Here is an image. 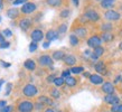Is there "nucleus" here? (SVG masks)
Here are the masks:
<instances>
[{
    "label": "nucleus",
    "instance_id": "nucleus-15",
    "mask_svg": "<svg viewBox=\"0 0 122 112\" xmlns=\"http://www.w3.org/2000/svg\"><path fill=\"white\" fill-rule=\"evenodd\" d=\"M19 26H20V28H21L22 30H27L31 26V20L28 18L22 19V20H20V22H19Z\"/></svg>",
    "mask_w": 122,
    "mask_h": 112
},
{
    "label": "nucleus",
    "instance_id": "nucleus-5",
    "mask_svg": "<svg viewBox=\"0 0 122 112\" xmlns=\"http://www.w3.org/2000/svg\"><path fill=\"white\" fill-rule=\"evenodd\" d=\"M30 37H31V39H33V41H35V43H38V41H41L43 38H44V34H43V31H41V29H35L31 31V34H30Z\"/></svg>",
    "mask_w": 122,
    "mask_h": 112
},
{
    "label": "nucleus",
    "instance_id": "nucleus-4",
    "mask_svg": "<svg viewBox=\"0 0 122 112\" xmlns=\"http://www.w3.org/2000/svg\"><path fill=\"white\" fill-rule=\"evenodd\" d=\"M104 17L107 19V20H111V21H115V20H119L120 19V14L118 11L114 10H107L105 14H104Z\"/></svg>",
    "mask_w": 122,
    "mask_h": 112
},
{
    "label": "nucleus",
    "instance_id": "nucleus-36",
    "mask_svg": "<svg viewBox=\"0 0 122 112\" xmlns=\"http://www.w3.org/2000/svg\"><path fill=\"white\" fill-rule=\"evenodd\" d=\"M2 35H5L6 37H11V36H12V33H11L10 29H5L4 31H2Z\"/></svg>",
    "mask_w": 122,
    "mask_h": 112
},
{
    "label": "nucleus",
    "instance_id": "nucleus-17",
    "mask_svg": "<svg viewBox=\"0 0 122 112\" xmlns=\"http://www.w3.org/2000/svg\"><path fill=\"white\" fill-rule=\"evenodd\" d=\"M38 102H39V103H41V104H44V105H53L52 99H49V97H44V95L39 97Z\"/></svg>",
    "mask_w": 122,
    "mask_h": 112
},
{
    "label": "nucleus",
    "instance_id": "nucleus-7",
    "mask_svg": "<svg viewBox=\"0 0 122 112\" xmlns=\"http://www.w3.org/2000/svg\"><path fill=\"white\" fill-rule=\"evenodd\" d=\"M35 10H36V5L33 2H26V4L22 5L21 12H24V14H31Z\"/></svg>",
    "mask_w": 122,
    "mask_h": 112
},
{
    "label": "nucleus",
    "instance_id": "nucleus-6",
    "mask_svg": "<svg viewBox=\"0 0 122 112\" xmlns=\"http://www.w3.org/2000/svg\"><path fill=\"white\" fill-rule=\"evenodd\" d=\"M38 62L41 66H51L53 64V58L49 55H41L38 58Z\"/></svg>",
    "mask_w": 122,
    "mask_h": 112
},
{
    "label": "nucleus",
    "instance_id": "nucleus-12",
    "mask_svg": "<svg viewBox=\"0 0 122 112\" xmlns=\"http://www.w3.org/2000/svg\"><path fill=\"white\" fill-rule=\"evenodd\" d=\"M63 61L66 65L73 66V65H75V63H76V57L73 56V55H65V57L63 58Z\"/></svg>",
    "mask_w": 122,
    "mask_h": 112
},
{
    "label": "nucleus",
    "instance_id": "nucleus-29",
    "mask_svg": "<svg viewBox=\"0 0 122 112\" xmlns=\"http://www.w3.org/2000/svg\"><path fill=\"white\" fill-rule=\"evenodd\" d=\"M54 84H55L56 86H62L64 84V78L61 76V77H56L55 80H54Z\"/></svg>",
    "mask_w": 122,
    "mask_h": 112
},
{
    "label": "nucleus",
    "instance_id": "nucleus-51",
    "mask_svg": "<svg viewBox=\"0 0 122 112\" xmlns=\"http://www.w3.org/2000/svg\"><path fill=\"white\" fill-rule=\"evenodd\" d=\"M4 83H5V80H0V89H1V86H2Z\"/></svg>",
    "mask_w": 122,
    "mask_h": 112
},
{
    "label": "nucleus",
    "instance_id": "nucleus-54",
    "mask_svg": "<svg viewBox=\"0 0 122 112\" xmlns=\"http://www.w3.org/2000/svg\"><path fill=\"white\" fill-rule=\"evenodd\" d=\"M119 47H120V49H121V51H122V41H121V43H120V45H119Z\"/></svg>",
    "mask_w": 122,
    "mask_h": 112
},
{
    "label": "nucleus",
    "instance_id": "nucleus-10",
    "mask_svg": "<svg viewBox=\"0 0 122 112\" xmlns=\"http://www.w3.org/2000/svg\"><path fill=\"white\" fill-rule=\"evenodd\" d=\"M102 91L105 94H113L114 93V86L111 82H105L102 85Z\"/></svg>",
    "mask_w": 122,
    "mask_h": 112
},
{
    "label": "nucleus",
    "instance_id": "nucleus-38",
    "mask_svg": "<svg viewBox=\"0 0 122 112\" xmlns=\"http://www.w3.org/2000/svg\"><path fill=\"white\" fill-rule=\"evenodd\" d=\"M10 46V43H8V41H2L1 44H0V48H8Z\"/></svg>",
    "mask_w": 122,
    "mask_h": 112
},
{
    "label": "nucleus",
    "instance_id": "nucleus-50",
    "mask_svg": "<svg viewBox=\"0 0 122 112\" xmlns=\"http://www.w3.org/2000/svg\"><path fill=\"white\" fill-rule=\"evenodd\" d=\"M2 7H4V1L0 0V9H2Z\"/></svg>",
    "mask_w": 122,
    "mask_h": 112
},
{
    "label": "nucleus",
    "instance_id": "nucleus-37",
    "mask_svg": "<svg viewBox=\"0 0 122 112\" xmlns=\"http://www.w3.org/2000/svg\"><path fill=\"white\" fill-rule=\"evenodd\" d=\"M68 76H71V71L70 70H65V71L62 73V77L66 78V77H68Z\"/></svg>",
    "mask_w": 122,
    "mask_h": 112
},
{
    "label": "nucleus",
    "instance_id": "nucleus-16",
    "mask_svg": "<svg viewBox=\"0 0 122 112\" xmlns=\"http://www.w3.org/2000/svg\"><path fill=\"white\" fill-rule=\"evenodd\" d=\"M19 15V10L17 8H10L9 10L7 11V16L10 19H16Z\"/></svg>",
    "mask_w": 122,
    "mask_h": 112
},
{
    "label": "nucleus",
    "instance_id": "nucleus-42",
    "mask_svg": "<svg viewBox=\"0 0 122 112\" xmlns=\"http://www.w3.org/2000/svg\"><path fill=\"white\" fill-rule=\"evenodd\" d=\"M11 87H12V84H11V83H8L7 84V91H6V95H8V94L10 93Z\"/></svg>",
    "mask_w": 122,
    "mask_h": 112
},
{
    "label": "nucleus",
    "instance_id": "nucleus-39",
    "mask_svg": "<svg viewBox=\"0 0 122 112\" xmlns=\"http://www.w3.org/2000/svg\"><path fill=\"white\" fill-rule=\"evenodd\" d=\"M28 0H15L14 1V5L15 6H18V5H22V4H26Z\"/></svg>",
    "mask_w": 122,
    "mask_h": 112
},
{
    "label": "nucleus",
    "instance_id": "nucleus-46",
    "mask_svg": "<svg viewBox=\"0 0 122 112\" xmlns=\"http://www.w3.org/2000/svg\"><path fill=\"white\" fill-rule=\"evenodd\" d=\"M45 112H56V110H54V109H52V108H48L45 110Z\"/></svg>",
    "mask_w": 122,
    "mask_h": 112
},
{
    "label": "nucleus",
    "instance_id": "nucleus-22",
    "mask_svg": "<svg viewBox=\"0 0 122 112\" xmlns=\"http://www.w3.org/2000/svg\"><path fill=\"white\" fill-rule=\"evenodd\" d=\"M64 57H65V54L62 51H56V52L53 53V58L55 61H61V60H63Z\"/></svg>",
    "mask_w": 122,
    "mask_h": 112
},
{
    "label": "nucleus",
    "instance_id": "nucleus-25",
    "mask_svg": "<svg viewBox=\"0 0 122 112\" xmlns=\"http://www.w3.org/2000/svg\"><path fill=\"white\" fill-rule=\"evenodd\" d=\"M70 43L72 46H76V45H78V38L75 36L74 34H72L70 36Z\"/></svg>",
    "mask_w": 122,
    "mask_h": 112
},
{
    "label": "nucleus",
    "instance_id": "nucleus-28",
    "mask_svg": "<svg viewBox=\"0 0 122 112\" xmlns=\"http://www.w3.org/2000/svg\"><path fill=\"white\" fill-rule=\"evenodd\" d=\"M47 4L52 7H57L62 4V0H47Z\"/></svg>",
    "mask_w": 122,
    "mask_h": 112
},
{
    "label": "nucleus",
    "instance_id": "nucleus-30",
    "mask_svg": "<svg viewBox=\"0 0 122 112\" xmlns=\"http://www.w3.org/2000/svg\"><path fill=\"white\" fill-rule=\"evenodd\" d=\"M111 112H122V104H115V105H112Z\"/></svg>",
    "mask_w": 122,
    "mask_h": 112
},
{
    "label": "nucleus",
    "instance_id": "nucleus-31",
    "mask_svg": "<svg viewBox=\"0 0 122 112\" xmlns=\"http://www.w3.org/2000/svg\"><path fill=\"white\" fill-rule=\"evenodd\" d=\"M101 29L103 31H110V30H112V25L111 24H103L101 26Z\"/></svg>",
    "mask_w": 122,
    "mask_h": 112
},
{
    "label": "nucleus",
    "instance_id": "nucleus-20",
    "mask_svg": "<svg viewBox=\"0 0 122 112\" xmlns=\"http://www.w3.org/2000/svg\"><path fill=\"white\" fill-rule=\"evenodd\" d=\"M94 67H95V71L99 72V73H105V65H104L103 62H97V63L94 65Z\"/></svg>",
    "mask_w": 122,
    "mask_h": 112
},
{
    "label": "nucleus",
    "instance_id": "nucleus-23",
    "mask_svg": "<svg viewBox=\"0 0 122 112\" xmlns=\"http://www.w3.org/2000/svg\"><path fill=\"white\" fill-rule=\"evenodd\" d=\"M92 54H93L94 56H96L97 58H99L101 55H103V54H104V48L102 47V46H99V47L94 48V52H93Z\"/></svg>",
    "mask_w": 122,
    "mask_h": 112
},
{
    "label": "nucleus",
    "instance_id": "nucleus-48",
    "mask_svg": "<svg viewBox=\"0 0 122 112\" xmlns=\"http://www.w3.org/2000/svg\"><path fill=\"white\" fill-rule=\"evenodd\" d=\"M2 41H5V37H4V35H2V34H0V44H1Z\"/></svg>",
    "mask_w": 122,
    "mask_h": 112
},
{
    "label": "nucleus",
    "instance_id": "nucleus-35",
    "mask_svg": "<svg viewBox=\"0 0 122 112\" xmlns=\"http://www.w3.org/2000/svg\"><path fill=\"white\" fill-rule=\"evenodd\" d=\"M68 16H70V10H67V9H65V10H63L61 12V17L62 18H67Z\"/></svg>",
    "mask_w": 122,
    "mask_h": 112
},
{
    "label": "nucleus",
    "instance_id": "nucleus-41",
    "mask_svg": "<svg viewBox=\"0 0 122 112\" xmlns=\"http://www.w3.org/2000/svg\"><path fill=\"white\" fill-rule=\"evenodd\" d=\"M55 78H56L55 75H49V76H47V82L48 83L54 82V80H55Z\"/></svg>",
    "mask_w": 122,
    "mask_h": 112
},
{
    "label": "nucleus",
    "instance_id": "nucleus-47",
    "mask_svg": "<svg viewBox=\"0 0 122 112\" xmlns=\"http://www.w3.org/2000/svg\"><path fill=\"white\" fill-rule=\"evenodd\" d=\"M84 56H86V57H87V56H91V52H90V51H85Z\"/></svg>",
    "mask_w": 122,
    "mask_h": 112
},
{
    "label": "nucleus",
    "instance_id": "nucleus-19",
    "mask_svg": "<svg viewBox=\"0 0 122 112\" xmlns=\"http://www.w3.org/2000/svg\"><path fill=\"white\" fill-rule=\"evenodd\" d=\"M115 4V0H102L101 1V6L102 8H105V9H109V8H112V6Z\"/></svg>",
    "mask_w": 122,
    "mask_h": 112
},
{
    "label": "nucleus",
    "instance_id": "nucleus-57",
    "mask_svg": "<svg viewBox=\"0 0 122 112\" xmlns=\"http://www.w3.org/2000/svg\"><path fill=\"white\" fill-rule=\"evenodd\" d=\"M105 112H107V111H105Z\"/></svg>",
    "mask_w": 122,
    "mask_h": 112
},
{
    "label": "nucleus",
    "instance_id": "nucleus-34",
    "mask_svg": "<svg viewBox=\"0 0 122 112\" xmlns=\"http://www.w3.org/2000/svg\"><path fill=\"white\" fill-rule=\"evenodd\" d=\"M12 110V107L11 105H5L4 108H1L0 112H10Z\"/></svg>",
    "mask_w": 122,
    "mask_h": 112
},
{
    "label": "nucleus",
    "instance_id": "nucleus-14",
    "mask_svg": "<svg viewBox=\"0 0 122 112\" xmlns=\"http://www.w3.org/2000/svg\"><path fill=\"white\" fill-rule=\"evenodd\" d=\"M46 38H47L48 41H55V39H57L58 38V33L57 31H55V30H48L47 33H46Z\"/></svg>",
    "mask_w": 122,
    "mask_h": 112
},
{
    "label": "nucleus",
    "instance_id": "nucleus-2",
    "mask_svg": "<svg viewBox=\"0 0 122 112\" xmlns=\"http://www.w3.org/2000/svg\"><path fill=\"white\" fill-rule=\"evenodd\" d=\"M34 109V103L30 101H21L18 104L19 112H31Z\"/></svg>",
    "mask_w": 122,
    "mask_h": 112
},
{
    "label": "nucleus",
    "instance_id": "nucleus-33",
    "mask_svg": "<svg viewBox=\"0 0 122 112\" xmlns=\"http://www.w3.org/2000/svg\"><path fill=\"white\" fill-rule=\"evenodd\" d=\"M67 30V25H65V24H62L61 26H59V28H58V31L57 33L58 34H64L65 31Z\"/></svg>",
    "mask_w": 122,
    "mask_h": 112
},
{
    "label": "nucleus",
    "instance_id": "nucleus-55",
    "mask_svg": "<svg viewBox=\"0 0 122 112\" xmlns=\"http://www.w3.org/2000/svg\"><path fill=\"white\" fill-rule=\"evenodd\" d=\"M0 22H1V16H0Z\"/></svg>",
    "mask_w": 122,
    "mask_h": 112
},
{
    "label": "nucleus",
    "instance_id": "nucleus-53",
    "mask_svg": "<svg viewBox=\"0 0 122 112\" xmlns=\"http://www.w3.org/2000/svg\"><path fill=\"white\" fill-rule=\"evenodd\" d=\"M84 76H87V77H90V74H89V73H84Z\"/></svg>",
    "mask_w": 122,
    "mask_h": 112
},
{
    "label": "nucleus",
    "instance_id": "nucleus-52",
    "mask_svg": "<svg viewBox=\"0 0 122 112\" xmlns=\"http://www.w3.org/2000/svg\"><path fill=\"white\" fill-rule=\"evenodd\" d=\"M120 78H121V76H117V78H115V81H114V82H115V83L119 82V81H120Z\"/></svg>",
    "mask_w": 122,
    "mask_h": 112
},
{
    "label": "nucleus",
    "instance_id": "nucleus-27",
    "mask_svg": "<svg viewBox=\"0 0 122 112\" xmlns=\"http://www.w3.org/2000/svg\"><path fill=\"white\" fill-rule=\"evenodd\" d=\"M70 71H71V73H73V74H80V73H82V72L84 71V68L82 66H77V67H72Z\"/></svg>",
    "mask_w": 122,
    "mask_h": 112
},
{
    "label": "nucleus",
    "instance_id": "nucleus-21",
    "mask_svg": "<svg viewBox=\"0 0 122 112\" xmlns=\"http://www.w3.org/2000/svg\"><path fill=\"white\" fill-rule=\"evenodd\" d=\"M64 83L66 84L67 86H75L76 85V78H74V77H72V76H68V77H66V78H64Z\"/></svg>",
    "mask_w": 122,
    "mask_h": 112
},
{
    "label": "nucleus",
    "instance_id": "nucleus-1",
    "mask_svg": "<svg viewBox=\"0 0 122 112\" xmlns=\"http://www.w3.org/2000/svg\"><path fill=\"white\" fill-rule=\"evenodd\" d=\"M22 93L27 97H33L38 93V89L34 85V84H27V85H25V87L22 89Z\"/></svg>",
    "mask_w": 122,
    "mask_h": 112
},
{
    "label": "nucleus",
    "instance_id": "nucleus-45",
    "mask_svg": "<svg viewBox=\"0 0 122 112\" xmlns=\"http://www.w3.org/2000/svg\"><path fill=\"white\" fill-rule=\"evenodd\" d=\"M1 65H2L4 67H9V66H10V64H9V63H5L4 61H1Z\"/></svg>",
    "mask_w": 122,
    "mask_h": 112
},
{
    "label": "nucleus",
    "instance_id": "nucleus-26",
    "mask_svg": "<svg viewBox=\"0 0 122 112\" xmlns=\"http://www.w3.org/2000/svg\"><path fill=\"white\" fill-rule=\"evenodd\" d=\"M51 95L53 99H59L61 97V92L58 91V89H53L51 91Z\"/></svg>",
    "mask_w": 122,
    "mask_h": 112
},
{
    "label": "nucleus",
    "instance_id": "nucleus-32",
    "mask_svg": "<svg viewBox=\"0 0 122 112\" xmlns=\"http://www.w3.org/2000/svg\"><path fill=\"white\" fill-rule=\"evenodd\" d=\"M38 48V45H37V43H35V41H33V43H30V45H29V52H35L36 49Z\"/></svg>",
    "mask_w": 122,
    "mask_h": 112
},
{
    "label": "nucleus",
    "instance_id": "nucleus-3",
    "mask_svg": "<svg viewBox=\"0 0 122 112\" xmlns=\"http://www.w3.org/2000/svg\"><path fill=\"white\" fill-rule=\"evenodd\" d=\"M101 44H102V41H101V38L99 36H92L87 41V45H89L90 47H92V48L99 47V46H101Z\"/></svg>",
    "mask_w": 122,
    "mask_h": 112
},
{
    "label": "nucleus",
    "instance_id": "nucleus-24",
    "mask_svg": "<svg viewBox=\"0 0 122 112\" xmlns=\"http://www.w3.org/2000/svg\"><path fill=\"white\" fill-rule=\"evenodd\" d=\"M112 39H113V35L110 33H103L102 38H101V41H111Z\"/></svg>",
    "mask_w": 122,
    "mask_h": 112
},
{
    "label": "nucleus",
    "instance_id": "nucleus-9",
    "mask_svg": "<svg viewBox=\"0 0 122 112\" xmlns=\"http://www.w3.org/2000/svg\"><path fill=\"white\" fill-rule=\"evenodd\" d=\"M85 17L87 20H91V21H97L100 19V15L94 10H87L85 12Z\"/></svg>",
    "mask_w": 122,
    "mask_h": 112
},
{
    "label": "nucleus",
    "instance_id": "nucleus-44",
    "mask_svg": "<svg viewBox=\"0 0 122 112\" xmlns=\"http://www.w3.org/2000/svg\"><path fill=\"white\" fill-rule=\"evenodd\" d=\"M6 104H7V103H6V101H4V100L0 101V110H1V108H4Z\"/></svg>",
    "mask_w": 122,
    "mask_h": 112
},
{
    "label": "nucleus",
    "instance_id": "nucleus-18",
    "mask_svg": "<svg viewBox=\"0 0 122 112\" xmlns=\"http://www.w3.org/2000/svg\"><path fill=\"white\" fill-rule=\"evenodd\" d=\"M24 66L26 67L28 71H34L36 68V63L34 62L33 60H27L25 63H24Z\"/></svg>",
    "mask_w": 122,
    "mask_h": 112
},
{
    "label": "nucleus",
    "instance_id": "nucleus-8",
    "mask_svg": "<svg viewBox=\"0 0 122 112\" xmlns=\"http://www.w3.org/2000/svg\"><path fill=\"white\" fill-rule=\"evenodd\" d=\"M104 101L111 105L120 104V99L114 94H107V97H104Z\"/></svg>",
    "mask_w": 122,
    "mask_h": 112
},
{
    "label": "nucleus",
    "instance_id": "nucleus-56",
    "mask_svg": "<svg viewBox=\"0 0 122 112\" xmlns=\"http://www.w3.org/2000/svg\"><path fill=\"white\" fill-rule=\"evenodd\" d=\"M99 1H102V0H99Z\"/></svg>",
    "mask_w": 122,
    "mask_h": 112
},
{
    "label": "nucleus",
    "instance_id": "nucleus-43",
    "mask_svg": "<svg viewBox=\"0 0 122 112\" xmlns=\"http://www.w3.org/2000/svg\"><path fill=\"white\" fill-rule=\"evenodd\" d=\"M49 45H51V41H45L44 45H43V47H44V48H48Z\"/></svg>",
    "mask_w": 122,
    "mask_h": 112
},
{
    "label": "nucleus",
    "instance_id": "nucleus-13",
    "mask_svg": "<svg viewBox=\"0 0 122 112\" xmlns=\"http://www.w3.org/2000/svg\"><path fill=\"white\" fill-rule=\"evenodd\" d=\"M90 81L92 84H102L103 83V77L100 76L97 74H93V75H90Z\"/></svg>",
    "mask_w": 122,
    "mask_h": 112
},
{
    "label": "nucleus",
    "instance_id": "nucleus-40",
    "mask_svg": "<svg viewBox=\"0 0 122 112\" xmlns=\"http://www.w3.org/2000/svg\"><path fill=\"white\" fill-rule=\"evenodd\" d=\"M45 105L44 104H41V103H39V102H37L36 104H34V108H36L37 110H43L44 109Z\"/></svg>",
    "mask_w": 122,
    "mask_h": 112
},
{
    "label": "nucleus",
    "instance_id": "nucleus-11",
    "mask_svg": "<svg viewBox=\"0 0 122 112\" xmlns=\"http://www.w3.org/2000/svg\"><path fill=\"white\" fill-rule=\"evenodd\" d=\"M74 35L76 37H81V38H84L86 37V35H87V30L85 29L84 27H78L76 29L74 30Z\"/></svg>",
    "mask_w": 122,
    "mask_h": 112
},
{
    "label": "nucleus",
    "instance_id": "nucleus-49",
    "mask_svg": "<svg viewBox=\"0 0 122 112\" xmlns=\"http://www.w3.org/2000/svg\"><path fill=\"white\" fill-rule=\"evenodd\" d=\"M73 1V4L75 5V6H78V0H72Z\"/></svg>",
    "mask_w": 122,
    "mask_h": 112
}]
</instances>
